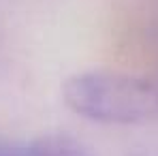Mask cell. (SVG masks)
<instances>
[{
  "label": "cell",
  "mask_w": 158,
  "mask_h": 156,
  "mask_svg": "<svg viewBox=\"0 0 158 156\" xmlns=\"http://www.w3.org/2000/svg\"><path fill=\"white\" fill-rule=\"evenodd\" d=\"M0 156H39V150H36V143L34 141L24 143V145H15V143L0 141Z\"/></svg>",
  "instance_id": "3957f363"
},
{
  "label": "cell",
  "mask_w": 158,
  "mask_h": 156,
  "mask_svg": "<svg viewBox=\"0 0 158 156\" xmlns=\"http://www.w3.org/2000/svg\"><path fill=\"white\" fill-rule=\"evenodd\" d=\"M39 156H92L79 141L66 135H45L34 139Z\"/></svg>",
  "instance_id": "7a4b0ae2"
},
{
  "label": "cell",
  "mask_w": 158,
  "mask_h": 156,
  "mask_svg": "<svg viewBox=\"0 0 158 156\" xmlns=\"http://www.w3.org/2000/svg\"><path fill=\"white\" fill-rule=\"evenodd\" d=\"M64 103L101 124H139L158 118V81L120 71H83L64 81Z\"/></svg>",
  "instance_id": "6da1fadb"
}]
</instances>
